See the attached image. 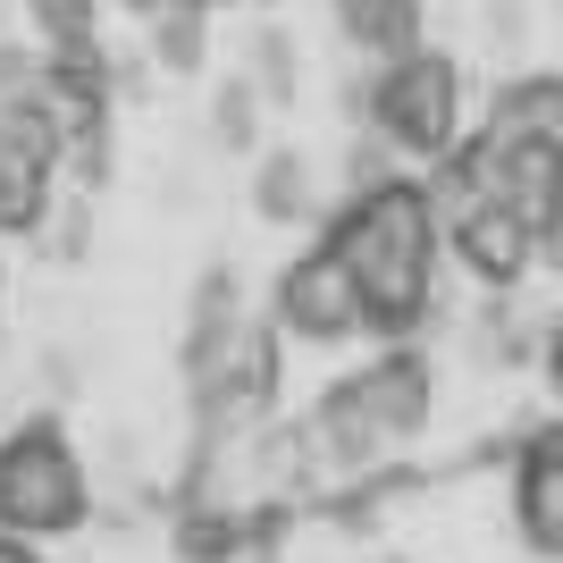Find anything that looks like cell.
Listing matches in <instances>:
<instances>
[{"mask_svg":"<svg viewBox=\"0 0 563 563\" xmlns=\"http://www.w3.org/2000/svg\"><path fill=\"white\" fill-rule=\"evenodd\" d=\"M152 59H161V76H202V59H211V9H161L152 18Z\"/></svg>","mask_w":563,"mask_h":563,"instance_id":"cell-15","label":"cell"},{"mask_svg":"<svg viewBox=\"0 0 563 563\" xmlns=\"http://www.w3.org/2000/svg\"><path fill=\"white\" fill-rule=\"evenodd\" d=\"M429 404H438V371L412 345H387L378 362H362V371L320 387V404L303 421V446L329 471H378L387 454H404L421 438Z\"/></svg>","mask_w":563,"mask_h":563,"instance_id":"cell-2","label":"cell"},{"mask_svg":"<svg viewBox=\"0 0 563 563\" xmlns=\"http://www.w3.org/2000/svg\"><path fill=\"white\" fill-rule=\"evenodd\" d=\"M479 126H488V135H514V143H563V68H530V76H514V85H496Z\"/></svg>","mask_w":563,"mask_h":563,"instance_id":"cell-10","label":"cell"},{"mask_svg":"<svg viewBox=\"0 0 563 563\" xmlns=\"http://www.w3.org/2000/svg\"><path fill=\"white\" fill-rule=\"evenodd\" d=\"M446 253L463 261L479 286H496V295H514L530 269H539V253H547V235L530 228V219H514V211H463V219H446Z\"/></svg>","mask_w":563,"mask_h":563,"instance_id":"cell-8","label":"cell"},{"mask_svg":"<svg viewBox=\"0 0 563 563\" xmlns=\"http://www.w3.org/2000/svg\"><path fill=\"white\" fill-rule=\"evenodd\" d=\"M547 387H555V396H563V320H555V329H547Z\"/></svg>","mask_w":563,"mask_h":563,"instance_id":"cell-19","label":"cell"},{"mask_svg":"<svg viewBox=\"0 0 563 563\" xmlns=\"http://www.w3.org/2000/svg\"><path fill=\"white\" fill-rule=\"evenodd\" d=\"M93 521V479H85V454H76L68 421L59 412H34L0 438V530L9 539H76Z\"/></svg>","mask_w":563,"mask_h":563,"instance_id":"cell-3","label":"cell"},{"mask_svg":"<svg viewBox=\"0 0 563 563\" xmlns=\"http://www.w3.org/2000/svg\"><path fill=\"white\" fill-rule=\"evenodd\" d=\"M244 547H253L244 505H186V521H177V555L186 563H235Z\"/></svg>","mask_w":563,"mask_h":563,"instance_id":"cell-13","label":"cell"},{"mask_svg":"<svg viewBox=\"0 0 563 563\" xmlns=\"http://www.w3.org/2000/svg\"><path fill=\"white\" fill-rule=\"evenodd\" d=\"M135 18H161V9H211V0H126Z\"/></svg>","mask_w":563,"mask_h":563,"instance_id":"cell-21","label":"cell"},{"mask_svg":"<svg viewBox=\"0 0 563 563\" xmlns=\"http://www.w3.org/2000/svg\"><path fill=\"white\" fill-rule=\"evenodd\" d=\"M51 59H101V0H25Z\"/></svg>","mask_w":563,"mask_h":563,"instance_id":"cell-14","label":"cell"},{"mask_svg":"<svg viewBox=\"0 0 563 563\" xmlns=\"http://www.w3.org/2000/svg\"><path fill=\"white\" fill-rule=\"evenodd\" d=\"M278 320H244V336H235L228 353H219L211 371L186 378L194 396V421H202V446H219V438H235V429H253L269 404H278Z\"/></svg>","mask_w":563,"mask_h":563,"instance_id":"cell-7","label":"cell"},{"mask_svg":"<svg viewBox=\"0 0 563 563\" xmlns=\"http://www.w3.org/2000/svg\"><path fill=\"white\" fill-rule=\"evenodd\" d=\"M329 253L353 269L362 303H371V336L404 345L438 303V261H446V211L429 177H378L353 186V202L329 219Z\"/></svg>","mask_w":563,"mask_h":563,"instance_id":"cell-1","label":"cell"},{"mask_svg":"<svg viewBox=\"0 0 563 563\" xmlns=\"http://www.w3.org/2000/svg\"><path fill=\"white\" fill-rule=\"evenodd\" d=\"M253 211L269 219V228H295V219L320 211V194H311V161H303V152H261V168H253Z\"/></svg>","mask_w":563,"mask_h":563,"instance_id":"cell-12","label":"cell"},{"mask_svg":"<svg viewBox=\"0 0 563 563\" xmlns=\"http://www.w3.org/2000/svg\"><path fill=\"white\" fill-rule=\"evenodd\" d=\"M336 25L371 51L378 68L404 59V51H421V0H336Z\"/></svg>","mask_w":563,"mask_h":563,"instance_id":"cell-11","label":"cell"},{"mask_svg":"<svg viewBox=\"0 0 563 563\" xmlns=\"http://www.w3.org/2000/svg\"><path fill=\"white\" fill-rule=\"evenodd\" d=\"M539 269H555V278H563V202H555V219H547V261H539Z\"/></svg>","mask_w":563,"mask_h":563,"instance_id":"cell-18","label":"cell"},{"mask_svg":"<svg viewBox=\"0 0 563 563\" xmlns=\"http://www.w3.org/2000/svg\"><path fill=\"white\" fill-rule=\"evenodd\" d=\"M261 101L269 93H261L253 76H228V85L211 93V135L228 143V152H253L261 161Z\"/></svg>","mask_w":563,"mask_h":563,"instance_id":"cell-16","label":"cell"},{"mask_svg":"<svg viewBox=\"0 0 563 563\" xmlns=\"http://www.w3.org/2000/svg\"><path fill=\"white\" fill-rule=\"evenodd\" d=\"M68 168V135L51 126V110L34 101V76L0 93V235H43L51 194Z\"/></svg>","mask_w":563,"mask_h":563,"instance_id":"cell-5","label":"cell"},{"mask_svg":"<svg viewBox=\"0 0 563 563\" xmlns=\"http://www.w3.org/2000/svg\"><path fill=\"white\" fill-rule=\"evenodd\" d=\"M269 320H278V336H295V345H353V336H371V303H362L353 269L329 253V235L278 269Z\"/></svg>","mask_w":563,"mask_h":563,"instance_id":"cell-6","label":"cell"},{"mask_svg":"<svg viewBox=\"0 0 563 563\" xmlns=\"http://www.w3.org/2000/svg\"><path fill=\"white\" fill-rule=\"evenodd\" d=\"M514 521L547 563H563V429H539L514 454Z\"/></svg>","mask_w":563,"mask_h":563,"instance_id":"cell-9","label":"cell"},{"mask_svg":"<svg viewBox=\"0 0 563 563\" xmlns=\"http://www.w3.org/2000/svg\"><path fill=\"white\" fill-rule=\"evenodd\" d=\"M0 563H43V547H34V539H9V530H0Z\"/></svg>","mask_w":563,"mask_h":563,"instance_id":"cell-20","label":"cell"},{"mask_svg":"<svg viewBox=\"0 0 563 563\" xmlns=\"http://www.w3.org/2000/svg\"><path fill=\"white\" fill-rule=\"evenodd\" d=\"M362 110H371V135L396 152V161H421V168H446L454 152H463V68H454L446 51H404V59H387V68L371 76V93H362Z\"/></svg>","mask_w":563,"mask_h":563,"instance_id":"cell-4","label":"cell"},{"mask_svg":"<svg viewBox=\"0 0 563 563\" xmlns=\"http://www.w3.org/2000/svg\"><path fill=\"white\" fill-rule=\"evenodd\" d=\"M253 85H261L269 101H295L303 59H295V43H286V25H253Z\"/></svg>","mask_w":563,"mask_h":563,"instance_id":"cell-17","label":"cell"}]
</instances>
